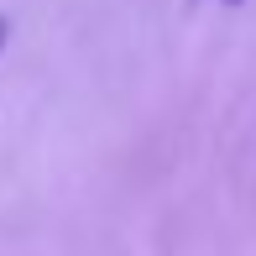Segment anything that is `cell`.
<instances>
[{"instance_id": "6da1fadb", "label": "cell", "mask_w": 256, "mask_h": 256, "mask_svg": "<svg viewBox=\"0 0 256 256\" xmlns=\"http://www.w3.org/2000/svg\"><path fill=\"white\" fill-rule=\"evenodd\" d=\"M6 42H10V21L0 16V52H6Z\"/></svg>"}, {"instance_id": "7a4b0ae2", "label": "cell", "mask_w": 256, "mask_h": 256, "mask_svg": "<svg viewBox=\"0 0 256 256\" xmlns=\"http://www.w3.org/2000/svg\"><path fill=\"white\" fill-rule=\"evenodd\" d=\"M220 6H240V0H220Z\"/></svg>"}]
</instances>
